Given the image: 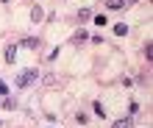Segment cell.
<instances>
[{
  "label": "cell",
  "instance_id": "1",
  "mask_svg": "<svg viewBox=\"0 0 153 128\" xmlns=\"http://www.w3.org/2000/svg\"><path fill=\"white\" fill-rule=\"evenodd\" d=\"M36 78H39V72H36V70H25L22 75H17L14 86H17V89H25V86H31V84H33Z\"/></svg>",
  "mask_w": 153,
  "mask_h": 128
},
{
  "label": "cell",
  "instance_id": "2",
  "mask_svg": "<svg viewBox=\"0 0 153 128\" xmlns=\"http://www.w3.org/2000/svg\"><path fill=\"white\" fill-rule=\"evenodd\" d=\"M114 33L117 36H125V33H128V25H125V22H117L114 25Z\"/></svg>",
  "mask_w": 153,
  "mask_h": 128
},
{
  "label": "cell",
  "instance_id": "3",
  "mask_svg": "<svg viewBox=\"0 0 153 128\" xmlns=\"http://www.w3.org/2000/svg\"><path fill=\"white\" fill-rule=\"evenodd\" d=\"M14 59H17V45H11V48H8V50H6V61H8V64H11Z\"/></svg>",
  "mask_w": 153,
  "mask_h": 128
},
{
  "label": "cell",
  "instance_id": "4",
  "mask_svg": "<svg viewBox=\"0 0 153 128\" xmlns=\"http://www.w3.org/2000/svg\"><path fill=\"white\" fill-rule=\"evenodd\" d=\"M125 3H128V0H106V6H109V8H123Z\"/></svg>",
  "mask_w": 153,
  "mask_h": 128
},
{
  "label": "cell",
  "instance_id": "5",
  "mask_svg": "<svg viewBox=\"0 0 153 128\" xmlns=\"http://www.w3.org/2000/svg\"><path fill=\"white\" fill-rule=\"evenodd\" d=\"M111 128H131V120H128V117H125V120H117Z\"/></svg>",
  "mask_w": 153,
  "mask_h": 128
},
{
  "label": "cell",
  "instance_id": "6",
  "mask_svg": "<svg viewBox=\"0 0 153 128\" xmlns=\"http://www.w3.org/2000/svg\"><path fill=\"white\" fill-rule=\"evenodd\" d=\"M78 20H92V11H89V8H81V11H78Z\"/></svg>",
  "mask_w": 153,
  "mask_h": 128
},
{
  "label": "cell",
  "instance_id": "7",
  "mask_svg": "<svg viewBox=\"0 0 153 128\" xmlns=\"http://www.w3.org/2000/svg\"><path fill=\"white\" fill-rule=\"evenodd\" d=\"M31 17H33V22H39V20H42V8H33Z\"/></svg>",
  "mask_w": 153,
  "mask_h": 128
},
{
  "label": "cell",
  "instance_id": "8",
  "mask_svg": "<svg viewBox=\"0 0 153 128\" xmlns=\"http://www.w3.org/2000/svg\"><path fill=\"white\" fill-rule=\"evenodd\" d=\"M145 59H148V61L153 59V45H150V42H148V48H145Z\"/></svg>",
  "mask_w": 153,
  "mask_h": 128
},
{
  "label": "cell",
  "instance_id": "9",
  "mask_svg": "<svg viewBox=\"0 0 153 128\" xmlns=\"http://www.w3.org/2000/svg\"><path fill=\"white\" fill-rule=\"evenodd\" d=\"M22 45H25V48H31V50H33V48H36V45H39V42H36V39H25Z\"/></svg>",
  "mask_w": 153,
  "mask_h": 128
},
{
  "label": "cell",
  "instance_id": "10",
  "mask_svg": "<svg viewBox=\"0 0 153 128\" xmlns=\"http://www.w3.org/2000/svg\"><path fill=\"white\" fill-rule=\"evenodd\" d=\"M95 114H97V117H106V112H103V106H100V103H95Z\"/></svg>",
  "mask_w": 153,
  "mask_h": 128
},
{
  "label": "cell",
  "instance_id": "11",
  "mask_svg": "<svg viewBox=\"0 0 153 128\" xmlns=\"http://www.w3.org/2000/svg\"><path fill=\"white\" fill-rule=\"evenodd\" d=\"M0 95H8V84L6 81H0Z\"/></svg>",
  "mask_w": 153,
  "mask_h": 128
}]
</instances>
